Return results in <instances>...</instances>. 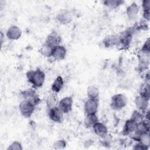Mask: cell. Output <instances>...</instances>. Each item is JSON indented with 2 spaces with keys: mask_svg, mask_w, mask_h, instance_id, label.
<instances>
[{
  "mask_svg": "<svg viewBox=\"0 0 150 150\" xmlns=\"http://www.w3.org/2000/svg\"><path fill=\"white\" fill-rule=\"evenodd\" d=\"M47 115L49 118L55 123H61L63 120V112L57 106L48 108Z\"/></svg>",
  "mask_w": 150,
  "mask_h": 150,
  "instance_id": "obj_9",
  "label": "cell"
},
{
  "mask_svg": "<svg viewBox=\"0 0 150 150\" xmlns=\"http://www.w3.org/2000/svg\"><path fill=\"white\" fill-rule=\"evenodd\" d=\"M133 149H138V150H147L149 148L144 145V144H141L139 142H136V143L132 147Z\"/></svg>",
  "mask_w": 150,
  "mask_h": 150,
  "instance_id": "obj_33",
  "label": "cell"
},
{
  "mask_svg": "<svg viewBox=\"0 0 150 150\" xmlns=\"http://www.w3.org/2000/svg\"><path fill=\"white\" fill-rule=\"evenodd\" d=\"M98 121H99V119L97 114L86 115L84 120V125L87 128H92Z\"/></svg>",
  "mask_w": 150,
  "mask_h": 150,
  "instance_id": "obj_19",
  "label": "cell"
},
{
  "mask_svg": "<svg viewBox=\"0 0 150 150\" xmlns=\"http://www.w3.org/2000/svg\"><path fill=\"white\" fill-rule=\"evenodd\" d=\"M57 19L62 24H67L70 21V19L69 17L68 14L65 12L59 14L57 16Z\"/></svg>",
  "mask_w": 150,
  "mask_h": 150,
  "instance_id": "obj_29",
  "label": "cell"
},
{
  "mask_svg": "<svg viewBox=\"0 0 150 150\" xmlns=\"http://www.w3.org/2000/svg\"><path fill=\"white\" fill-rule=\"evenodd\" d=\"M139 12V5L135 2L130 4L126 8L125 13L129 21H133L136 20L138 17V13Z\"/></svg>",
  "mask_w": 150,
  "mask_h": 150,
  "instance_id": "obj_12",
  "label": "cell"
},
{
  "mask_svg": "<svg viewBox=\"0 0 150 150\" xmlns=\"http://www.w3.org/2000/svg\"><path fill=\"white\" fill-rule=\"evenodd\" d=\"M136 30L137 29L135 26H133L122 31L120 35H118V47H121V49H127L129 47Z\"/></svg>",
  "mask_w": 150,
  "mask_h": 150,
  "instance_id": "obj_2",
  "label": "cell"
},
{
  "mask_svg": "<svg viewBox=\"0 0 150 150\" xmlns=\"http://www.w3.org/2000/svg\"><path fill=\"white\" fill-rule=\"evenodd\" d=\"M64 80L60 76H58L53 81L51 86V90L53 93H59L63 88Z\"/></svg>",
  "mask_w": 150,
  "mask_h": 150,
  "instance_id": "obj_18",
  "label": "cell"
},
{
  "mask_svg": "<svg viewBox=\"0 0 150 150\" xmlns=\"http://www.w3.org/2000/svg\"><path fill=\"white\" fill-rule=\"evenodd\" d=\"M128 103L127 97L122 93L115 94L110 100V107L114 111H120L125 108Z\"/></svg>",
  "mask_w": 150,
  "mask_h": 150,
  "instance_id": "obj_3",
  "label": "cell"
},
{
  "mask_svg": "<svg viewBox=\"0 0 150 150\" xmlns=\"http://www.w3.org/2000/svg\"><path fill=\"white\" fill-rule=\"evenodd\" d=\"M138 69L140 73H144L146 70H149V54L144 53L141 52H139L138 54Z\"/></svg>",
  "mask_w": 150,
  "mask_h": 150,
  "instance_id": "obj_7",
  "label": "cell"
},
{
  "mask_svg": "<svg viewBox=\"0 0 150 150\" xmlns=\"http://www.w3.org/2000/svg\"><path fill=\"white\" fill-rule=\"evenodd\" d=\"M139 51L144 53L150 54V40L149 38H148L144 42Z\"/></svg>",
  "mask_w": 150,
  "mask_h": 150,
  "instance_id": "obj_30",
  "label": "cell"
},
{
  "mask_svg": "<svg viewBox=\"0 0 150 150\" xmlns=\"http://www.w3.org/2000/svg\"><path fill=\"white\" fill-rule=\"evenodd\" d=\"M124 2V1L121 0H105L103 1V4L108 8L114 9L118 8Z\"/></svg>",
  "mask_w": 150,
  "mask_h": 150,
  "instance_id": "obj_23",
  "label": "cell"
},
{
  "mask_svg": "<svg viewBox=\"0 0 150 150\" xmlns=\"http://www.w3.org/2000/svg\"><path fill=\"white\" fill-rule=\"evenodd\" d=\"M61 42V36L57 32L52 31L47 36L44 43L51 47H54L56 46L60 45Z\"/></svg>",
  "mask_w": 150,
  "mask_h": 150,
  "instance_id": "obj_10",
  "label": "cell"
},
{
  "mask_svg": "<svg viewBox=\"0 0 150 150\" xmlns=\"http://www.w3.org/2000/svg\"><path fill=\"white\" fill-rule=\"evenodd\" d=\"M21 95L23 100H28L34 104L36 106L39 105L41 101L40 98L36 93L34 88H26L21 93Z\"/></svg>",
  "mask_w": 150,
  "mask_h": 150,
  "instance_id": "obj_5",
  "label": "cell"
},
{
  "mask_svg": "<svg viewBox=\"0 0 150 150\" xmlns=\"http://www.w3.org/2000/svg\"><path fill=\"white\" fill-rule=\"evenodd\" d=\"M137 127L138 124L130 118L127 120L123 125L121 131L122 135L124 136H130L137 130Z\"/></svg>",
  "mask_w": 150,
  "mask_h": 150,
  "instance_id": "obj_15",
  "label": "cell"
},
{
  "mask_svg": "<svg viewBox=\"0 0 150 150\" xmlns=\"http://www.w3.org/2000/svg\"><path fill=\"white\" fill-rule=\"evenodd\" d=\"M67 145V142L64 139H60L56 141L53 145V149H64Z\"/></svg>",
  "mask_w": 150,
  "mask_h": 150,
  "instance_id": "obj_27",
  "label": "cell"
},
{
  "mask_svg": "<svg viewBox=\"0 0 150 150\" xmlns=\"http://www.w3.org/2000/svg\"><path fill=\"white\" fill-rule=\"evenodd\" d=\"M139 94L145 97V98H150V86L149 83L144 82L141 86L139 88Z\"/></svg>",
  "mask_w": 150,
  "mask_h": 150,
  "instance_id": "obj_24",
  "label": "cell"
},
{
  "mask_svg": "<svg viewBox=\"0 0 150 150\" xmlns=\"http://www.w3.org/2000/svg\"><path fill=\"white\" fill-rule=\"evenodd\" d=\"M149 99L145 98L139 94L134 99V104L137 110L144 112L149 108Z\"/></svg>",
  "mask_w": 150,
  "mask_h": 150,
  "instance_id": "obj_13",
  "label": "cell"
},
{
  "mask_svg": "<svg viewBox=\"0 0 150 150\" xmlns=\"http://www.w3.org/2000/svg\"><path fill=\"white\" fill-rule=\"evenodd\" d=\"M28 81L34 88H40L45 83L46 74L45 72L39 68L35 70H28L26 73Z\"/></svg>",
  "mask_w": 150,
  "mask_h": 150,
  "instance_id": "obj_1",
  "label": "cell"
},
{
  "mask_svg": "<svg viewBox=\"0 0 150 150\" xmlns=\"http://www.w3.org/2000/svg\"><path fill=\"white\" fill-rule=\"evenodd\" d=\"M73 99L71 96H66L59 100L57 107L64 114L70 112L73 109Z\"/></svg>",
  "mask_w": 150,
  "mask_h": 150,
  "instance_id": "obj_8",
  "label": "cell"
},
{
  "mask_svg": "<svg viewBox=\"0 0 150 150\" xmlns=\"http://www.w3.org/2000/svg\"><path fill=\"white\" fill-rule=\"evenodd\" d=\"M22 33V30L19 27L16 25H12L7 29L6 36L9 40H16L21 38Z\"/></svg>",
  "mask_w": 150,
  "mask_h": 150,
  "instance_id": "obj_14",
  "label": "cell"
},
{
  "mask_svg": "<svg viewBox=\"0 0 150 150\" xmlns=\"http://www.w3.org/2000/svg\"><path fill=\"white\" fill-rule=\"evenodd\" d=\"M87 96L88 98H98L100 96V91L98 88L93 85L88 86L87 89Z\"/></svg>",
  "mask_w": 150,
  "mask_h": 150,
  "instance_id": "obj_20",
  "label": "cell"
},
{
  "mask_svg": "<svg viewBox=\"0 0 150 150\" xmlns=\"http://www.w3.org/2000/svg\"><path fill=\"white\" fill-rule=\"evenodd\" d=\"M35 107L34 104L26 100H22L19 104V112L25 118H30L33 115Z\"/></svg>",
  "mask_w": 150,
  "mask_h": 150,
  "instance_id": "obj_4",
  "label": "cell"
},
{
  "mask_svg": "<svg viewBox=\"0 0 150 150\" xmlns=\"http://www.w3.org/2000/svg\"><path fill=\"white\" fill-rule=\"evenodd\" d=\"M66 54V48L64 46L60 45L53 47L51 57L56 61H61L65 59Z\"/></svg>",
  "mask_w": 150,
  "mask_h": 150,
  "instance_id": "obj_11",
  "label": "cell"
},
{
  "mask_svg": "<svg viewBox=\"0 0 150 150\" xmlns=\"http://www.w3.org/2000/svg\"><path fill=\"white\" fill-rule=\"evenodd\" d=\"M103 44L106 48H111L118 45V35H107L103 40Z\"/></svg>",
  "mask_w": 150,
  "mask_h": 150,
  "instance_id": "obj_16",
  "label": "cell"
},
{
  "mask_svg": "<svg viewBox=\"0 0 150 150\" xmlns=\"http://www.w3.org/2000/svg\"><path fill=\"white\" fill-rule=\"evenodd\" d=\"M23 149L22 145L19 141H15L9 145L7 150H22Z\"/></svg>",
  "mask_w": 150,
  "mask_h": 150,
  "instance_id": "obj_31",
  "label": "cell"
},
{
  "mask_svg": "<svg viewBox=\"0 0 150 150\" xmlns=\"http://www.w3.org/2000/svg\"><path fill=\"white\" fill-rule=\"evenodd\" d=\"M99 107V100L97 99H91L87 98V100L84 102L83 106V110L84 114H97Z\"/></svg>",
  "mask_w": 150,
  "mask_h": 150,
  "instance_id": "obj_6",
  "label": "cell"
},
{
  "mask_svg": "<svg viewBox=\"0 0 150 150\" xmlns=\"http://www.w3.org/2000/svg\"><path fill=\"white\" fill-rule=\"evenodd\" d=\"M142 12H150V1L143 0L141 2Z\"/></svg>",
  "mask_w": 150,
  "mask_h": 150,
  "instance_id": "obj_32",
  "label": "cell"
},
{
  "mask_svg": "<svg viewBox=\"0 0 150 150\" xmlns=\"http://www.w3.org/2000/svg\"><path fill=\"white\" fill-rule=\"evenodd\" d=\"M141 144H144L146 146H147L148 148H149L150 146V134L149 132H144L142 134H141L138 138V141Z\"/></svg>",
  "mask_w": 150,
  "mask_h": 150,
  "instance_id": "obj_26",
  "label": "cell"
},
{
  "mask_svg": "<svg viewBox=\"0 0 150 150\" xmlns=\"http://www.w3.org/2000/svg\"><path fill=\"white\" fill-rule=\"evenodd\" d=\"M93 129L94 134L101 137H103L108 134V130L107 127L103 122L98 121L93 127Z\"/></svg>",
  "mask_w": 150,
  "mask_h": 150,
  "instance_id": "obj_17",
  "label": "cell"
},
{
  "mask_svg": "<svg viewBox=\"0 0 150 150\" xmlns=\"http://www.w3.org/2000/svg\"><path fill=\"white\" fill-rule=\"evenodd\" d=\"M112 142V138L111 135H110L108 134L105 135V136L101 137V145L104 146H109L111 145Z\"/></svg>",
  "mask_w": 150,
  "mask_h": 150,
  "instance_id": "obj_28",
  "label": "cell"
},
{
  "mask_svg": "<svg viewBox=\"0 0 150 150\" xmlns=\"http://www.w3.org/2000/svg\"><path fill=\"white\" fill-rule=\"evenodd\" d=\"M53 47H51L43 43L39 48V52L45 57H51Z\"/></svg>",
  "mask_w": 150,
  "mask_h": 150,
  "instance_id": "obj_25",
  "label": "cell"
},
{
  "mask_svg": "<svg viewBox=\"0 0 150 150\" xmlns=\"http://www.w3.org/2000/svg\"><path fill=\"white\" fill-rule=\"evenodd\" d=\"M130 119L137 124H139L141 123L144 120V112L138 110H135L132 111L130 117Z\"/></svg>",
  "mask_w": 150,
  "mask_h": 150,
  "instance_id": "obj_22",
  "label": "cell"
},
{
  "mask_svg": "<svg viewBox=\"0 0 150 150\" xmlns=\"http://www.w3.org/2000/svg\"><path fill=\"white\" fill-rule=\"evenodd\" d=\"M59 100L58 99V97L57 94L54 93H52L46 99V106L47 108H52L54 106H57L58 105Z\"/></svg>",
  "mask_w": 150,
  "mask_h": 150,
  "instance_id": "obj_21",
  "label": "cell"
}]
</instances>
